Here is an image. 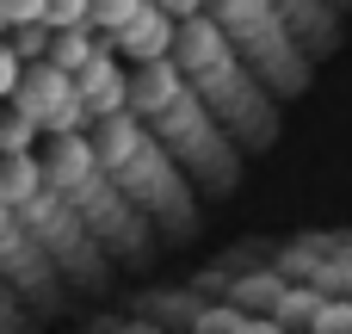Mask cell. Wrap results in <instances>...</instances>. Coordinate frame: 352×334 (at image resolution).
Wrapping results in <instances>:
<instances>
[{"instance_id":"1","label":"cell","mask_w":352,"mask_h":334,"mask_svg":"<svg viewBox=\"0 0 352 334\" xmlns=\"http://www.w3.org/2000/svg\"><path fill=\"white\" fill-rule=\"evenodd\" d=\"M99 161H105L111 186H118L130 205H142V211H167V205L186 192L173 155L155 143V130H136L130 118H105V124H99Z\"/></svg>"},{"instance_id":"2","label":"cell","mask_w":352,"mask_h":334,"mask_svg":"<svg viewBox=\"0 0 352 334\" xmlns=\"http://www.w3.org/2000/svg\"><path fill=\"white\" fill-rule=\"evenodd\" d=\"M19 217H25V229L43 242V254H50V260H80V254L93 260V229L80 223V211H74L62 192H43V198H31Z\"/></svg>"},{"instance_id":"3","label":"cell","mask_w":352,"mask_h":334,"mask_svg":"<svg viewBox=\"0 0 352 334\" xmlns=\"http://www.w3.org/2000/svg\"><path fill=\"white\" fill-rule=\"evenodd\" d=\"M179 99H192V74H186V62H148V68H136L130 74V112L136 118H148V124H161Z\"/></svg>"},{"instance_id":"4","label":"cell","mask_w":352,"mask_h":334,"mask_svg":"<svg viewBox=\"0 0 352 334\" xmlns=\"http://www.w3.org/2000/svg\"><path fill=\"white\" fill-rule=\"evenodd\" d=\"M74 93H80V105H87V118H93V124L124 118V112H130V68L105 50L93 68H80V74H74Z\"/></svg>"},{"instance_id":"5","label":"cell","mask_w":352,"mask_h":334,"mask_svg":"<svg viewBox=\"0 0 352 334\" xmlns=\"http://www.w3.org/2000/svg\"><path fill=\"white\" fill-rule=\"evenodd\" d=\"M173 43H179V19H167V12L148 0V12H142L130 31H118V37H111V56H118V62L148 68V62H167V56H173Z\"/></svg>"},{"instance_id":"6","label":"cell","mask_w":352,"mask_h":334,"mask_svg":"<svg viewBox=\"0 0 352 334\" xmlns=\"http://www.w3.org/2000/svg\"><path fill=\"white\" fill-rule=\"evenodd\" d=\"M50 192V167L37 161V155H12V161H0V205L6 211H25L31 198H43Z\"/></svg>"},{"instance_id":"7","label":"cell","mask_w":352,"mask_h":334,"mask_svg":"<svg viewBox=\"0 0 352 334\" xmlns=\"http://www.w3.org/2000/svg\"><path fill=\"white\" fill-rule=\"evenodd\" d=\"M322 310H328V291H322V285H291V291L278 298V310H272V322H278L285 334H309V328H316V316H322Z\"/></svg>"},{"instance_id":"8","label":"cell","mask_w":352,"mask_h":334,"mask_svg":"<svg viewBox=\"0 0 352 334\" xmlns=\"http://www.w3.org/2000/svg\"><path fill=\"white\" fill-rule=\"evenodd\" d=\"M37 136H43V124H37V118H25L19 105H12V112H0V155H6V161H12V155H31V149H37Z\"/></svg>"},{"instance_id":"9","label":"cell","mask_w":352,"mask_h":334,"mask_svg":"<svg viewBox=\"0 0 352 334\" xmlns=\"http://www.w3.org/2000/svg\"><path fill=\"white\" fill-rule=\"evenodd\" d=\"M142 12H148V0H93V31H99V37H118V31H130Z\"/></svg>"},{"instance_id":"10","label":"cell","mask_w":352,"mask_h":334,"mask_svg":"<svg viewBox=\"0 0 352 334\" xmlns=\"http://www.w3.org/2000/svg\"><path fill=\"white\" fill-rule=\"evenodd\" d=\"M192 334H248V310L241 304H210L192 316Z\"/></svg>"},{"instance_id":"11","label":"cell","mask_w":352,"mask_h":334,"mask_svg":"<svg viewBox=\"0 0 352 334\" xmlns=\"http://www.w3.org/2000/svg\"><path fill=\"white\" fill-rule=\"evenodd\" d=\"M43 25L50 31H80V25H93V0H50Z\"/></svg>"},{"instance_id":"12","label":"cell","mask_w":352,"mask_h":334,"mask_svg":"<svg viewBox=\"0 0 352 334\" xmlns=\"http://www.w3.org/2000/svg\"><path fill=\"white\" fill-rule=\"evenodd\" d=\"M43 12H50V0H0V25H6V37L25 31V25H43Z\"/></svg>"},{"instance_id":"13","label":"cell","mask_w":352,"mask_h":334,"mask_svg":"<svg viewBox=\"0 0 352 334\" xmlns=\"http://www.w3.org/2000/svg\"><path fill=\"white\" fill-rule=\"evenodd\" d=\"M309 334H352V298H328V310L316 316Z\"/></svg>"},{"instance_id":"14","label":"cell","mask_w":352,"mask_h":334,"mask_svg":"<svg viewBox=\"0 0 352 334\" xmlns=\"http://www.w3.org/2000/svg\"><path fill=\"white\" fill-rule=\"evenodd\" d=\"M19 81H25V62L12 56V43H0V99H12Z\"/></svg>"},{"instance_id":"15","label":"cell","mask_w":352,"mask_h":334,"mask_svg":"<svg viewBox=\"0 0 352 334\" xmlns=\"http://www.w3.org/2000/svg\"><path fill=\"white\" fill-rule=\"evenodd\" d=\"M155 6H161L167 19H198V12H204V0H155Z\"/></svg>"},{"instance_id":"16","label":"cell","mask_w":352,"mask_h":334,"mask_svg":"<svg viewBox=\"0 0 352 334\" xmlns=\"http://www.w3.org/2000/svg\"><path fill=\"white\" fill-rule=\"evenodd\" d=\"M12 229H19V211H6V205H0V242H6Z\"/></svg>"},{"instance_id":"17","label":"cell","mask_w":352,"mask_h":334,"mask_svg":"<svg viewBox=\"0 0 352 334\" xmlns=\"http://www.w3.org/2000/svg\"><path fill=\"white\" fill-rule=\"evenodd\" d=\"M0 161H6V155H0Z\"/></svg>"},{"instance_id":"18","label":"cell","mask_w":352,"mask_h":334,"mask_svg":"<svg viewBox=\"0 0 352 334\" xmlns=\"http://www.w3.org/2000/svg\"><path fill=\"white\" fill-rule=\"evenodd\" d=\"M186 334H192V328H186Z\"/></svg>"}]
</instances>
